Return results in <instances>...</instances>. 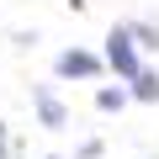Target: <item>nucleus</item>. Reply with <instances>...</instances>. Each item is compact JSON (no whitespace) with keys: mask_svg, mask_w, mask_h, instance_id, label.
Segmentation results:
<instances>
[{"mask_svg":"<svg viewBox=\"0 0 159 159\" xmlns=\"http://www.w3.org/2000/svg\"><path fill=\"white\" fill-rule=\"evenodd\" d=\"M106 64H111L117 74H127V80L143 74V69H138V43H133L127 27H111V37H106Z\"/></svg>","mask_w":159,"mask_h":159,"instance_id":"nucleus-1","label":"nucleus"},{"mask_svg":"<svg viewBox=\"0 0 159 159\" xmlns=\"http://www.w3.org/2000/svg\"><path fill=\"white\" fill-rule=\"evenodd\" d=\"M53 69H58L64 80H74V74H80V80H90V74L101 69V58H96V53H80V48H69V53H58V64H53Z\"/></svg>","mask_w":159,"mask_h":159,"instance_id":"nucleus-2","label":"nucleus"},{"mask_svg":"<svg viewBox=\"0 0 159 159\" xmlns=\"http://www.w3.org/2000/svg\"><path fill=\"white\" fill-rule=\"evenodd\" d=\"M32 101H37V111H43V122H48V127H64V106H58V96H53L48 85H37V90H32Z\"/></svg>","mask_w":159,"mask_h":159,"instance_id":"nucleus-3","label":"nucleus"},{"mask_svg":"<svg viewBox=\"0 0 159 159\" xmlns=\"http://www.w3.org/2000/svg\"><path fill=\"white\" fill-rule=\"evenodd\" d=\"M133 96H138V101H154V96H159V74H138V80H133Z\"/></svg>","mask_w":159,"mask_h":159,"instance_id":"nucleus-4","label":"nucleus"},{"mask_svg":"<svg viewBox=\"0 0 159 159\" xmlns=\"http://www.w3.org/2000/svg\"><path fill=\"white\" fill-rule=\"evenodd\" d=\"M127 32H133L143 48H159V27H148V21H127Z\"/></svg>","mask_w":159,"mask_h":159,"instance_id":"nucleus-5","label":"nucleus"},{"mask_svg":"<svg viewBox=\"0 0 159 159\" xmlns=\"http://www.w3.org/2000/svg\"><path fill=\"white\" fill-rule=\"evenodd\" d=\"M122 101H127V90H101V96H96V106H101V111H117Z\"/></svg>","mask_w":159,"mask_h":159,"instance_id":"nucleus-6","label":"nucleus"}]
</instances>
